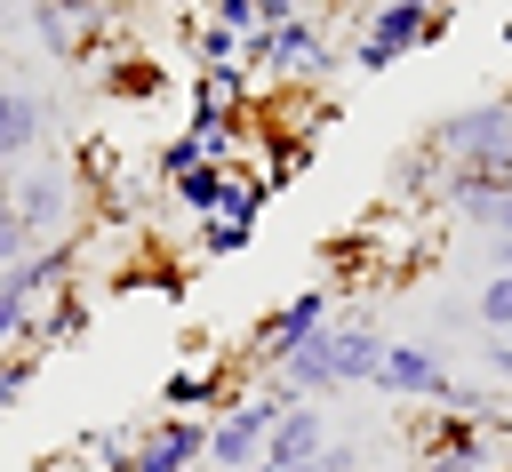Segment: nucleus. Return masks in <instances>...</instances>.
<instances>
[{"instance_id": "f257e3e1", "label": "nucleus", "mask_w": 512, "mask_h": 472, "mask_svg": "<svg viewBox=\"0 0 512 472\" xmlns=\"http://www.w3.org/2000/svg\"><path fill=\"white\" fill-rule=\"evenodd\" d=\"M384 328H368V320H328L288 368H272V384L288 392V400H328V392H360V384H376V368H384Z\"/></svg>"}, {"instance_id": "f03ea898", "label": "nucleus", "mask_w": 512, "mask_h": 472, "mask_svg": "<svg viewBox=\"0 0 512 472\" xmlns=\"http://www.w3.org/2000/svg\"><path fill=\"white\" fill-rule=\"evenodd\" d=\"M344 64V48L328 40V24L304 8V16H288V24H256L248 40H240V72L248 80H296V88H312V80H328Z\"/></svg>"}, {"instance_id": "7ed1b4c3", "label": "nucleus", "mask_w": 512, "mask_h": 472, "mask_svg": "<svg viewBox=\"0 0 512 472\" xmlns=\"http://www.w3.org/2000/svg\"><path fill=\"white\" fill-rule=\"evenodd\" d=\"M448 16L456 8H416V0H376L368 16H360V32H352V64L360 72H392L400 56H416V48H432V40H448Z\"/></svg>"}, {"instance_id": "20e7f679", "label": "nucleus", "mask_w": 512, "mask_h": 472, "mask_svg": "<svg viewBox=\"0 0 512 472\" xmlns=\"http://www.w3.org/2000/svg\"><path fill=\"white\" fill-rule=\"evenodd\" d=\"M280 408H288V392L264 376L256 392H232V408H216L208 416V472H256L264 464V440H272V424H280Z\"/></svg>"}, {"instance_id": "39448f33", "label": "nucleus", "mask_w": 512, "mask_h": 472, "mask_svg": "<svg viewBox=\"0 0 512 472\" xmlns=\"http://www.w3.org/2000/svg\"><path fill=\"white\" fill-rule=\"evenodd\" d=\"M8 200H16V224H24L32 248L64 240V224H72V168L56 152H32L24 168H8Z\"/></svg>"}, {"instance_id": "423d86ee", "label": "nucleus", "mask_w": 512, "mask_h": 472, "mask_svg": "<svg viewBox=\"0 0 512 472\" xmlns=\"http://www.w3.org/2000/svg\"><path fill=\"white\" fill-rule=\"evenodd\" d=\"M328 320H336V296H328V288H296L288 304H272V312L256 320V336H248V360L272 376V368H288V360H296V352H304V344H312Z\"/></svg>"}, {"instance_id": "0eeeda50", "label": "nucleus", "mask_w": 512, "mask_h": 472, "mask_svg": "<svg viewBox=\"0 0 512 472\" xmlns=\"http://www.w3.org/2000/svg\"><path fill=\"white\" fill-rule=\"evenodd\" d=\"M424 136H432L448 160H496V152H512V96H472V104L440 112Z\"/></svg>"}, {"instance_id": "6e6552de", "label": "nucleus", "mask_w": 512, "mask_h": 472, "mask_svg": "<svg viewBox=\"0 0 512 472\" xmlns=\"http://www.w3.org/2000/svg\"><path fill=\"white\" fill-rule=\"evenodd\" d=\"M208 464V416H152L136 424L128 472H200Z\"/></svg>"}, {"instance_id": "1a4fd4ad", "label": "nucleus", "mask_w": 512, "mask_h": 472, "mask_svg": "<svg viewBox=\"0 0 512 472\" xmlns=\"http://www.w3.org/2000/svg\"><path fill=\"white\" fill-rule=\"evenodd\" d=\"M448 360H440V344H424V336H408V344H384V368H376V392H392V400H424V408H440L448 400Z\"/></svg>"}, {"instance_id": "9d476101", "label": "nucleus", "mask_w": 512, "mask_h": 472, "mask_svg": "<svg viewBox=\"0 0 512 472\" xmlns=\"http://www.w3.org/2000/svg\"><path fill=\"white\" fill-rule=\"evenodd\" d=\"M40 136H48V96L24 88V80L0 64V168H24V160L40 152Z\"/></svg>"}, {"instance_id": "9b49d317", "label": "nucleus", "mask_w": 512, "mask_h": 472, "mask_svg": "<svg viewBox=\"0 0 512 472\" xmlns=\"http://www.w3.org/2000/svg\"><path fill=\"white\" fill-rule=\"evenodd\" d=\"M320 448H328V408H320V400H288V408H280V424H272V440H264V464H256V472L312 464Z\"/></svg>"}, {"instance_id": "f8f14e48", "label": "nucleus", "mask_w": 512, "mask_h": 472, "mask_svg": "<svg viewBox=\"0 0 512 472\" xmlns=\"http://www.w3.org/2000/svg\"><path fill=\"white\" fill-rule=\"evenodd\" d=\"M216 408H232V368L184 360V368L160 376V416H216Z\"/></svg>"}, {"instance_id": "ddd939ff", "label": "nucleus", "mask_w": 512, "mask_h": 472, "mask_svg": "<svg viewBox=\"0 0 512 472\" xmlns=\"http://www.w3.org/2000/svg\"><path fill=\"white\" fill-rule=\"evenodd\" d=\"M440 176H448V152H440L432 136H408V144L392 152V168H384V184H392L400 200H440Z\"/></svg>"}, {"instance_id": "4468645a", "label": "nucleus", "mask_w": 512, "mask_h": 472, "mask_svg": "<svg viewBox=\"0 0 512 472\" xmlns=\"http://www.w3.org/2000/svg\"><path fill=\"white\" fill-rule=\"evenodd\" d=\"M224 184H232V168H216V160H200L192 176H176V184H168V200H176L184 216H200V224H208V216L224 208Z\"/></svg>"}, {"instance_id": "2eb2a0df", "label": "nucleus", "mask_w": 512, "mask_h": 472, "mask_svg": "<svg viewBox=\"0 0 512 472\" xmlns=\"http://www.w3.org/2000/svg\"><path fill=\"white\" fill-rule=\"evenodd\" d=\"M104 96H120V104L160 96V64L152 56H104Z\"/></svg>"}, {"instance_id": "dca6fc26", "label": "nucleus", "mask_w": 512, "mask_h": 472, "mask_svg": "<svg viewBox=\"0 0 512 472\" xmlns=\"http://www.w3.org/2000/svg\"><path fill=\"white\" fill-rule=\"evenodd\" d=\"M32 40H40L56 64H80V24H72L56 0H32Z\"/></svg>"}, {"instance_id": "f3484780", "label": "nucleus", "mask_w": 512, "mask_h": 472, "mask_svg": "<svg viewBox=\"0 0 512 472\" xmlns=\"http://www.w3.org/2000/svg\"><path fill=\"white\" fill-rule=\"evenodd\" d=\"M192 64L200 72H216V64H240V32H224V24H208V16H192Z\"/></svg>"}, {"instance_id": "a211bd4d", "label": "nucleus", "mask_w": 512, "mask_h": 472, "mask_svg": "<svg viewBox=\"0 0 512 472\" xmlns=\"http://www.w3.org/2000/svg\"><path fill=\"white\" fill-rule=\"evenodd\" d=\"M472 320H480L488 336H504V328H512V272H488V280H480V296H472Z\"/></svg>"}, {"instance_id": "6ab92c4d", "label": "nucleus", "mask_w": 512, "mask_h": 472, "mask_svg": "<svg viewBox=\"0 0 512 472\" xmlns=\"http://www.w3.org/2000/svg\"><path fill=\"white\" fill-rule=\"evenodd\" d=\"M200 160H208V152H200V136H192V128H176V136L152 152V176H160V184H176V176H192Z\"/></svg>"}, {"instance_id": "aec40b11", "label": "nucleus", "mask_w": 512, "mask_h": 472, "mask_svg": "<svg viewBox=\"0 0 512 472\" xmlns=\"http://www.w3.org/2000/svg\"><path fill=\"white\" fill-rule=\"evenodd\" d=\"M32 368H40V344H16V352H0V408H16V400L32 392Z\"/></svg>"}, {"instance_id": "412c9836", "label": "nucleus", "mask_w": 512, "mask_h": 472, "mask_svg": "<svg viewBox=\"0 0 512 472\" xmlns=\"http://www.w3.org/2000/svg\"><path fill=\"white\" fill-rule=\"evenodd\" d=\"M72 24H80V56H96L104 48V0H56Z\"/></svg>"}, {"instance_id": "4be33fe9", "label": "nucleus", "mask_w": 512, "mask_h": 472, "mask_svg": "<svg viewBox=\"0 0 512 472\" xmlns=\"http://www.w3.org/2000/svg\"><path fill=\"white\" fill-rule=\"evenodd\" d=\"M32 240H24V224H16V200H8V168H0V272L24 256Z\"/></svg>"}, {"instance_id": "5701e85b", "label": "nucleus", "mask_w": 512, "mask_h": 472, "mask_svg": "<svg viewBox=\"0 0 512 472\" xmlns=\"http://www.w3.org/2000/svg\"><path fill=\"white\" fill-rule=\"evenodd\" d=\"M248 240H256V232H240V224H224V216H208V224H200V256H240Z\"/></svg>"}, {"instance_id": "b1692460", "label": "nucleus", "mask_w": 512, "mask_h": 472, "mask_svg": "<svg viewBox=\"0 0 512 472\" xmlns=\"http://www.w3.org/2000/svg\"><path fill=\"white\" fill-rule=\"evenodd\" d=\"M440 408H448V416H472V424H488V408H496V400H488L480 384H448V400H440Z\"/></svg>"}, {"instance_id": "393cba45", "label": "nucleus", "mask_w": 512, "mask_h": 472, "mask_svg": "<svg viewBox=\"0 0 512 472\" xmlns=\"http://www.w3.org/2000/svg\"><path fill=\"white\" fill-rule=\"evenodd\" d=\"M208 24H224V32H256V0H208Z\"/></svg>"}, {"instance_id": "a878e982", "label": "nucleus", "mask_w": 512, "mask_h": 472, "mask_svg": "<svg viewBox=\"0 0 512 472\" xmlns=\"http://www.w3.org/2000/svg\"><path fill=\"white\" fill-rule=\"evenodd\" d=\"M480 368H488V376H496V384H512V328H504V336H488V344H480Z\"/></svg>"}, {"instance_id": "bb28decb", "label": "nucleus", "mask_w": 512, "mask_h": 472, "mask_svg": "<svg viewBox=\"0 0 512 472\" xmlns=\"http://www.w3.org/2000/svg\"><path fill=\"white\" fill-rule=\"evenodd\" d=\"M312 464H320V472H360V448H352V440H328Z\"/></svg>"}, {"instance_id": "cd10ccee", "label": "nucleus", "mask_w": 512, "mask_h": 472, "mask_svg": "<svg viewBox=\"0 0 512 472\" xmlns=\"http://www.w3.org/2000/svg\"><path fill=\"white\" fill-rule=\"evenodd\" d=\"M408 472H496V464H472V456H416Z\"/></svg>"}, {"instance_id": "c85d7f7f", "label": "nucleus", "mask_w": 512, "mask_h": 472, "mask_svg": "<svg viewBox=\"0 0 512 472\" xmlns=\"http://www.w3.org/2000/svg\"><path fill=\"white\" fill-rule=\"evenodd\" d=\"M312 0H256V24H288V16H304Z\"/></svg>"}, {"instance_id": "c756f323", "label": "nucleus", "mask_w": 512, "mask_h": 472, "mask_svg": "<svg viewBox=\"0 0 512 472\" xmlns=\"http://www.w3.org/2000/svg\"><path fill=\"white\" fill-rule=\"evenodd\" d=\"M488 264H496V272H512V232H488Z\"/></svg>"}, {"instance_id": "7c9ffc66", "label": "nucleus", "mask_w": 512, "mask_h": 472, "mask_svg": "<svg viewBox=\"0 0 512 472\" xmlns=\"http://www.w3.org/2000/svg\"><path fill=\"white\" fill-rule=\"evenodd\" d=\"M496 232H512V200H504V224H496ZM480 240H488V232H480Z\"/></svg>"}, {"instance_id": "2f4dec72", "label": "nucleus", "mask_w": 512, "mask_h": 472, "mask_svg": "<svg viewBox=\"0 0 512 472\" xmlns=\"http://www.w3.org/2000/svg\"><path fill=\"white\" fill-rule=\"evenodd\" d=\"M416 8H456V0H416Z\"/></svg>"}, {"instance_id": "473e14b6", "label": "nucleus", "mask_w": 512, "mask_h": 472, "mask_svg": "<svg viewBox=\"0 0 512 472\" xmlns=\"http://www.w3.org/2000/svg\"><path fill=\"white\" fill-rule=\"evenodd\" d=\"M288 472H320V464H288Z\"/></svg>"}, {"instance_id": "72a5a7b5", "label": "nucleus", "mask_w": 512, "mask_h": 472, "mask_svg": "<svg viewBox=\"0 0 512 472\" xmlns=\"http://www.w3.org/2000/svg\"><path fill=\"white\" fill-rule=\"evenodd\" d=\"M80 472H112V464H80Z\"/></svg>"}, {"instance_id": "f704fd0d", "label": "nucleus", "mask_w": 512, "mask_h": 472, "mask_svg": "<svg viewBox=\"0 0 512 472\" xmlns=\"http://www.w3.org/2000/svg\"><path fill=\"white\" fill-rule=\"evenodd\" d=\"M504 96H512V88H504Z\"/></svg>"}]
</instances>
